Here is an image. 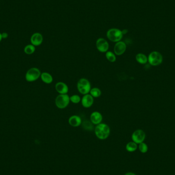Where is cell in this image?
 <instances>
[{
	"mask_svg": "<svg viewBox=\"0 0 175 175\" xmlns=\"http://www.w3.org/2000/svg\"><path fill=\"white\" fill-rule=\"evenodd\" d=\"M96 136L100 140H105L109 137L111 130L106 123H100L96 125L94 129Z\"/></svg>",
	"mask_w": 175,
	"mask_h": 175,
	"instance_id": "1",
	"label": "cell"
},
{
	"mask_svg": "<svg viewBox=\"0 0 175 175\" xmlns=\"http://www.w3.org/2000/svg\"><path fill=\"white\" fill-rule=\"evenodd\" d=\"M70 100L73 104H78L81 102V98L78 95L75 94L70 97Z\"/></svg>",
	"mask_w": 175,
	"mask_h": 175,
	"instance_id": "22",
	"label": "cell"
},
{
	"mask_svg": "<svg viewBox=\"0 0 175 175\" xmlns=\"http://www.w3.org/2000/svg\"><path fill=\"white\" fill-rule=\"evenodd\" d=\"M138 148H139L140 152L142 153H146L148 151V146L146 143L143 142L139 144Z\"/></svg>",
	"mask_w": 175,
	"mask_h": 175,
	"instance_id": "21",
	"label": "cell"
},
{
	"mask_svg": "<svg viewBox=\"0 0 175 175\" xmlns=\"http://www.w3.org/2000/svg\"><path fill=\"white\" fill-rule=\"evenodd\" d=\"M136 61L140 64H145L148 62V58L143 53H138L136 55Z\"/></svg>",
	"mask_w": 175,
	"mask_h": 175,
	"instance_id": "16",
	"label": "cell"
},
{
	"mask_svg": "<svg viewBox=\"0 0 175 175\" xmlns=\"http://www.w3.org/2000/svg\"><path fill=\"white\" fill-rule=\"evenodd\" d=\"M41 71L38 68L33 67L30 68L26 72L25 78L27 82H34L41 77Z\"/></svg>",
	"mask_w": 175,
	"mask_h": 175,
	"instance_id": "6",
	"label": "cell"
},
{
	"mask_svg": "<svg viewBox=\"0 0 175 175\" xmlns=\"http://www.w3.org/2000/svg\"><path fill=\"white\" fill-rule=\"evenodd\" d=\"M137 148V144L134 142V141H131L128 142L125 147L126 150L129 152H134L136 151Z\"/></svg>",
	"mask_w": 175,
	"mask_h": 175,
	"instance_id": "17",
	"label": "cell"
},
{
	"mask_svg": "<svg viewBox=\"0 0 175 175\" xmlns=\"http://www.w3.org/2000/svg\"><path fill=\"white\" fill-rule=\"evenodd\" d=\"M105 58L108 61L111 63H114L116 60V56L115 54L111 51H108L105 53Z\"/></svg>",
	"mask_w": 175,
	"mask_h": 175,
	"instance_id": "19",
	"label": "cell"
},
{
	"mask_svg": "<svg viewBox=\"0 0 175 175\" xmlns=\"http://www.w3.org/2000/svg\"><path fill=\"white\" fill-rule=\"evenodd\" d=\"M40 78L44 83L47 84H51L53 80L52 76L47 72H43L41 73Z\"/></svg>",
	"mask_w": 175,
	"mask_h": 175,
	"instance_id": "15",
	"label": "cell"
},
{
	"mask_svg": "<svg viewBox=\"0 0 175 175\" xmlns=\"http://www.w3.org/2000/svg\"><path fill=\"white\" fill-rule=\"evenodd\" d=\"M102 114L98 111H94L90 115V121L94 125H97L102 123Z\"/></svg>",
	"mask_w": 175,
	"mask_h": 175,
	"instance_id": "11",
	"label": "cell"
},
{
	"mask_svg": "<svg viewBox=\"0 0 175 175\" xmlns=\"http://www.w3.org/2000/svg\"><path fill=\"white\" fill-rule=\"evenodd\" d=\"M8 33H7L6 32H4L2 33V38H6L8 37Z\"/></svg>",
	"mask_w": 175,
	"mask_h": 175,
	"instance_id": "23",
	"label": "cell"
},
{
	"mask_svg": "<svg viewBox=\"0 0 175 175\" xmlns=\"http://www.w3.org/2000/svg\"><path fill=\"white\" fill-rule=\"evenodd\" d=\"M2 39V34L0 33V42L1 41V40Z\"/></svg>",
	"mask_w": 175,
	"mask_h": 175,
	"instance_id": "25",
	"label": "cell"
},
{
	"mask_svg": "<svg viewBox=\"0 0 175 175\" xmlns=\"http://www.w3.org/2000/svg\"><path fill=\"white\" fill-rule=\"evenodd\" d=\"M36 51V47L33 45H28L24 48V52L28 55H31Z\"/></svg>",
	"mask_w": 175,
	"mask_h": 175,
	"instance_id": "20",
	"label": "cell"
},
{
	"mask_svg": "<svg viewBox=\"0 0 175 175\" xmlns=\"http://www.w3.org/2000/svg\"><path fill=\"white\" fill-rule=\"evenodd\" d=\"M123 33L122 31L116 28L110 29L107 31V38L111 41V42H120L121 41L123 37Z\"/></svg>",
	"mask_w": 175,
	"mask_h": 175,
	"instance_id": "4",
	"label": "cell"
},
{
	"mask_svg": "<svg viewBox=\"0 0 175 175\" xmlns=\"http://www.w3.org/2000/svg\"><path fill=\"white\" fill-rule=\"evenodd\" d=\"M68 122L73 127H78L82 124V118L79 116L76 115H72L69 118Z\"/></svg>",
	"mask_w": 175,
	"mask_h": 175,
	"instance_id": "14",
	"label": "cell"
},
{
	"mask_svg": "<svg viewBox=\"0 0 175 175\" xmlns=\"http://www.w3.org/2000/svg\"><path fill=\"white\" fill-rule=\"evenodd\" d=\"M81 102L84 107L89 108L93 104L94 97L90 94L84 95L81 100Z\"/></svg>",
	"mask_w": 175,
	"mask_h": 175,
	"instance_id": "10",
	"label": "cell"
},
{
	"mask_svg": "<svg viewBox=\"0 0 175 175\" xmlns=\"http://www.w3.org/2000/svg\"><path fill=\"white\" fill-rule=\"evenodd\" d=\"M77 88L80 93L84 95L89 93L91 89V85L88 79L85 78H82L78 81Z\"/></svg>",
	"mask_w": 175,
	"mask_h": 175,
	"instance_id": "2",
	"label": "cell"
},
{
	"mask_svg": "<svg viewBox=\"0 0 175 175\" xmlns=\"http://www.w3.org/2000/svg\"><path fill=\"white\" fill-rule=\"evenodd\" d=\"M127 49V45L124 42L122 41H120L116 43L114 51L115 55L118 56L122 55L125 52Z\"/></svg>",
	"mask_w": 175,
	"mask_h": 175,
	"instance_id": "9",
	"label": "cell"
},
{
	"mask_svg": "<svg viewBox=\"0 0 175 175\" xmlns=\"http://www.w3.org/2000/svg\"><path fill=\"white\" fill-rule=\"evenodd\" d=\"M96 46L97 50L102 53L107 52L109 48V45L108 42L103 38H100L97 40L96 43Z\"/></svg>",
	"mask_w": 175,
	"mask_h": 175,
	"instance_id": "8",
	"label": "cell"
},
{
	"mask_svg": "<svg viewBox=\"0 0 175 175\" xmlns=\"http://www.w3.org/2000/svg\"><path fill=\"white\" fill-rule=\"evenodd\" d=\"M30 41L33 46H40L43 41V37L40 33H35L31 36Z\"/></svg>",
	"mask_w": 175,
	"mask_h": 175,
	"instance_id": "13",
	"label": "cell"
},
{
	"mask_svg": "<svg viewBox=\"0 0 175 175\" xmlns=\"http://www.w3.org/2000/svg\"><path fill=\"white\" fill-rule=\"evenodd\" d=\"M148 62L152 66H157L162 63L163 61V56L158 51H153L148 56Z\"/></svg>",
	"mask_w": 175,
	"mask_h": 175,
	"instance_id": "5",
	"label": "cell"
},
{
	"mask_svg": "<svg viewBox=\"0 0 175 175\" xmlns=\"http://www.w3.org/2000/svg\"><path fill=\"white\" fill-rule=\"evenodd\" d=\"M90 94H91L94 98H98L102 95V91L98 88H93L90 90Z\"/></svg>",
	"mask_w": 175,
	"mask_h": 175,
	"instance_id": "18",
	"label": "cell"
},
{
	"mask_svg": "<svg viewBox=\"0 0 175 175\" xmlns=\"http://www.w3.org/2000/svg\"><path fill=\"white\" fill-rule=\"evenodd\" d=\"M70 97L68 94H60L56 97L55 100V105L58 109H64L70 103Z\"/></svg>",
	"mask_w": 175,
	"mask_h": 175,
	"instance_id": "3",
	"label": "cell"
},
{
	"mask_svg": "<svg viewBox=\"0 0 175 175\" xmlns=\"http://www.w3.org/2000/svg\"><path fill=\"white\" fill-rule=\"evenodd\" d=\"M145 133L142 129H138L134 132L132 135V139L134 142L139 144L141 142H143L145 140Z\"/></svg>",
	"mask_w": 175,
	"mask_h": 175,
	"instance_id": "7",
	"label": "cell"
},
{
	"mask_svg": "<svg viewBox=\"0 0 175 175\" xmlns=\"http://www.w3.org/2000/svg\"><path fill=\"white\" fill-rule=\"evenodd\" d=\"M56 91L60 94H67L69 91V88L67 84L63 82H58L55 86Z\"/></svg>",
	"mask_w": 175,
	"mask_h": 175,
	"instance_id": "12",
	"label": "cell"
},
{
	"mask_svg": "<svg viewBox=\"0 0 175 175\" xmlns=\"http://www.w3.org/2000/svg\"><path fill=\"white\" fill-rule=\"evenodd\" d=\"M136 175L135 174L133 173H132V172H129V173H127L125 174V175Z\"/></svg>",
	"mask_w": 175,
	"mask_h": 175,
	"instance_id": "24",
	"label": "cell"
}]
</instances>
